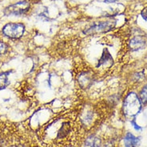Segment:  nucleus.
<instances>
[{
  "instance_id": "nucleus-1",
  "label": "nucleus",
  "mask_w": 147,
  "mask_h": 147,
  "mask_svg": "<svg viewBox=\"0 0 147 147\" xmlns=\"http://www.w3.org/2000/svg\"><path fill=\"white\" fill-rule=\"evenodd\" d=\"M142 107V103L141 102L138 94L134 92H130L124 100L123 112L126 117L134 118L140 113Z\"/></svg>"
},
{
  "instance_id": "nucleus-2",
  "label": "nucleus",
  "mask_w": 147,
  "mask_h": 147,
  "mask_svg": "<svg viewBox=\"0 0 147 147\" xmlns=\"http://www.w3.org/2000/svg\"><path fill=\"white\" fill-rule=\"evenodd\" d=\"M2 32L5 37L11 39H18L25 32V26L21 22H9L3 27Z\"/></svg>"
},
{
  "instance_id": "nucleus-3",
  "label": "nucleus",
  "mask_w": 147,
  "mask_h": 147,
  "mask_svg": "<svg viewBox=\"0 0 147 147\" xmlns=\"http://www.w3.org/2000/svg\"><path fill=\"white\" fill-rule=\"evenodd\" d=\"M30 8V2L26 0H23L9 5L4 9L3 13L7 16H19L27 13Z\"/></svg>"
},
{
  "instance_id": "nucleus-4",
  "label": "nucleus",
  "mask_w": 147,
  "mask_h": 147,
  "mask_svg": "<svg viewBox=\"0 0 147 147\" xmlns=\"http://www.w3.org/2000/svg\"><path fill=\"white\" fill-rule=\"evenodd\" d=\"M114 22H94L93 25L86 29L83 33L86 35H91L95 34L104 33L109 31L112 28H114Z\"/></svg>"
},
{
  "instance_id": "nucleus-5",
  "label": "nucleus",
  "mask_w": 147,
  "mask_h": 147,
  "mask_svg": "<svg viewBox=\"0 0 147 147\" xmlns=\"http://www.w3.org/2000/svg\"><path fill=\"white\" fill-rule=\"evenodd\" d=\"M145 46H146V41L142 37H134L129 42V48L132 51H140L143 49Z\"/></svg>"
},
{
  "instance_id": "nucleus-6",
  "label": "nucleus",
  "mask_w": 147,
  "mask_h": 147,
  "mask_svg": "<svg viewBox=\"0 0 147 147\" xmlns=\"http://www.w3.org/2000/svg\"><path fill=\"white\" fill-rule=\"evenodd\" d=\"M70 129L71 127L67 124V122H63L56 131V140H64L67 138L70 132Z\"/></svg>"
},
{
  "instance_id": "nucleus-7",
  "label": "nucleus",
  "mask_w": 147,
  "mask_h": 147,
  "mask_svg": "<svg viewBox=\"0 0 147 147\" xmlns=\"http://www.w3.org/2000/svg\"><path fill=\"white\" fill-rule=\"evenodd\" d=\"M125 147H138L140 144V138L134 136L133 134L128 132L124 138Z\"/></svg>"
},
{
  "instance_id": "nucleus-8",
  "label": "nucleus",
  "mask_w": 147,
  "mask_h": 147,
  "mask_svg": "<svg viewBox=\"0 0 147 147\" xmlns=\"http://www.w3.org/2000/svg\"><path fill=\"white\" fill-rule=\"evenodd\" d=\"M101 144H102V140L98 137L92 135L85 140L84 147H100Z\"/></svg>"
},
{
  "instance_id": "nucleus-9",
  "label": "nucleus",
  "mask_w": 147,
  "mask_h": 147,
  "mask_svg": "<svg viewBox=\"0 0 147 147\" xmlns=\"http://www.w3.org/2000/svg\"><path fill=\"white\" fill-rule=\"evenodd\" d=\"M9 73H10L9 71L0 73V90L5 89L10 84V81L8 79Z\"/></svg>"
},
{
  "instance_id": "nucleus-10",
  "label": "nucleus",
  "mask_w": 147,
  "mask_h": 147,
  "mask_svg": "<svg viewBox=\"0 0 147 147\" xmlns=\"http://www.w3.org/2000/svg\"><path fill=\"white\" fill-rule=\"evenodd\" d=\"M139 98L142 104H147V85L145 86L140 91Z\"/></svg>"
},
{
  "instance_id": "nucleus-11",
  "label": "nucleus",
  "mask_w": 147,
  "mask_h": 147,
  "mask_svg": "<svg viewBox=\"0 0 147 147\" xmlns=\"http://www.w3.org/2000/svg\"><path fill=\"white\" fill-rule=\"evenodd\" d=\"M9 51V46L5 42L0 41V57L7 55Z\"/></svg>"
},
{
  "instance_id": "nucleus-12",
  "label": "nucleus",
  "mask_w": 147,
  "mask_h": 147,
  "mask_svg": "<svg viewBox=\"0 0 147 147\" xmlns=\"http://www.w3.org/2000/svg\"><path fill=\"white\" fill-rule=\"evenodd\" d=\"M131 125H133V127H134V129L137 130V131H140V130H142V127L137 124L136 121H135V119H134V118L132 121H131Z\"/></svg>"
},
{
  "instance_id": "nucleus-13",
  "label": "nucleus",
  "mask_w": 147,
  "mask_h": 147,
  "mask_svg": "<svg viewBox=\"0 0 147 147\" xmlns=\"http://www.w3.org/2000/svg\"><path fill=\"white\" fill-rule=\"evenodd\" d=\"M141 15H142V18H143L144 20L147 21V7L144 8L143 10L142 11V12H141Z\"/></svg>"
},
{
  "instance_id": "nucleus-14",
  "label": "nucleus",
  "mask_w": 147,
  "mask_h": 147,
  "mask_svg": "<svg viewBox=\"0 0 147 147\" xmlns=\"http://www.w3.org/2000/svg\"><path fill=\"white\" fill-rule=\"evenodd\" d=\"M118 0H104L105 3H116Z\"/></svg>"
},
{
  "instance_id": "nucleus-15",
  "label": "nucleus",
  "mask_w": 147,
  "mask_h": 147,
  "mask_svg": "<svg viewBox=\"0 0 147 147\" xmlns=\"http://www.w3.org/2000/svg\"><path fill=\"white\" fill-rule=\"evenodd\" d=\"M8 147H22L20 145H18V144H11Z\"/></svg>"
}]
</instances>
